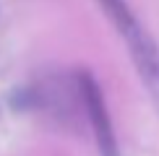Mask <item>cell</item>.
<instances>
[{
  "label": "cell",
  "instance_id": "obj_1",
  "mask_svg": "<svg viewBox=\"0 0 159 156\" xmlns=\"http://www.w3.org/2000/svg\"><path fill=\"white\" fill-rule=\"evenodd\" d=\"M102 5L107 11V16L115 21V26L120 29V34L125 37V42L130 47V55H133L138 70H141V78L146 81V86L151 89V96L159 104V52L154 47V42L138 26L136 18L130 16L128 5L123 0H102Z\"/></svg>",
  "mask_w": 159,
  "mask_h": 156
},
{
  "label": "cell",
  "instance_id": "obj_2",
  "mask_svg": "<svg viewBox=\"0 0 159 156\" xmlns=\"http://www.w3.org/2000/svg\"><path fill=\"white\" fill-rule=\"evenodd\" d=\"M84 96H86V109H89V120L97 130V138H99V146H102L104 156H117V148H115V138H112V128H110V120H107V112H104V102H102V94H99L97 83L91 78H84Z\"/></svg>",
  "mask_w": 159,
  "mask_h": 156
}]
</instances>
